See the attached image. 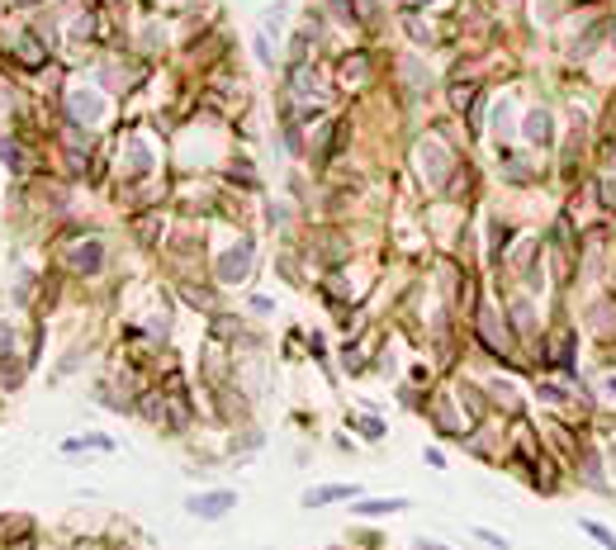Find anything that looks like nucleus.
Listing matches in <instances>:
<instances>
[{
    "label": "nucleus",
    "instance_id": "f257e3e1",
    "mask_svg": "<svg viewBox=\"0 0 616 550\" xmlns=\"http://www.w3.org/2000/svg\"><path fill=\"white\" fill-rule=\"evenodd\" d=\"M233 503H237V494H228V489H213V494H195L185 508L195 512V517H204V522H213V517L233 512Z\"/></svg>",
    "mask_w": 616,
    "mask_h": 550
},
{
    "label": "nucleus",
    "instance_id": "f03ea898",
    "mask_svg": "<svg viewBox=\"0 0 616 550\" xmlns=\"http://www.w3.org/2000/svg\"><path fill=\"white\" fill-rule=\"evenodd\" d=\"M246 261H251V242H242L237 252H228V256H223V266H218V275H223V280H242Z\"/></svg>",
    "mask_w": 616,
    "mask_h": 550
},
{
    "label": "nucleus",
    "instance_id": "7ed1b4c3",
    "mask_svg": "<svg viewBox=\"0 0 616 550\" xmlns=\"http://www.w3.org/2000/svg\"><path fill=\"white\" fill-rule=\"evenodd\" d=\"M527 138H531V142H550V138H555V128H550V114H545V109H531V114H527Z\"/></svg>",
    "mask_w": 616,
    "mask_h": 550
},
{
    "label": "nucleus",
    "instance_id": "20e7f679",
    "mask_svg": "<svg viewBox=\"0 0 616 550\" xmlns=\"http://www.w3.org/2000/svg\"><path fill=\"white\" fill-rule=\"evenodd\" d=\"M332 498H351V484H323V489H313L304 503H308V508H318V503H332Z\"/></svg>",
    "mask_w": 616,
    "mask_h": 550
},
{
    "label": "nucleus",
    "instance_id": "39448f33",
    "mask_svg": "<svg viewBox=\"0 0 616 550\" xmlns=\"http://www.w3.org/2000/svg\"><path fill=\"white\" fill-rule=\"evenodd\" d=\"M408 508V498H374V503H356L361 517H379V512H403Z\"/></svg>",
    "mask_w": 616,
    "mask_h": 550
},
{
    "label": "nucleus",
    "instance_id": "423d86ee",
    "mask_svg": "<svg viewBox=\"0 0 616 550\" xmlns=\"http://www.w3.org/2000/svg\"><path fill=\"white\" fill-rule=\"evenodd\" d=\"M583 531H588V536H597V546H602V550H616V536L602 527V522H583Z\"/></svg>",
    "mask_w": 616,
    "mask_h": 550
},
{
    "label": "nucleus",
    "instance_id": "0eeeda50",
    "mask_svg": "<svg viewBox=\"0 0 616 550\" xmlns=\"http://www.w3.org/2000/svg\"><path fill=\"white\" fill-rule=\"evenodd\" d=\"M76 266H81V271H95V266H100V247H85V252H76Z\"/></svg>",
    "mask_w": 616,
    "mask_h": 550
},
{
    "label": "nucleus",
    "instance_id": "6e6552de",
    "mask_svg": "<svg viewBox=\"0 0 616 550\" xmlns=\"http://www.w3.org/2000/svg\"><path fill=\"white\" fill-rule=\"evenodd\" d=\"M474 536H479V541H489L493 550H507V541H502V536H498V531H489V527H479V531H474Z\"/></svg>",
    "mask_w": 616,
    "mask_h": 550
},
{
    "label": "nucleus",
    "instance_id": "1a4fd4ad",
    "mask_svg": "<svg viewBox=\"0 0 616 550\" xmlns=\"http://www.w3.org/2000/svg\"><path fill=\"white\" fill-rule=\"evenodd\" d=\"M0 157H5V162H10L14 171L24 167V162H19V147H14V142H0Z\"/></svg>",
    "mask_w": 616,
    "mask_h": 550
},
{
    "label": "nucleus",
    "instance_id": "9d476101",
    "mask_svg": "<svg viewBox=\"0 0 616 550\" xmlns=\"http://www.w3.org/2000/svg\"><path fill=\"white\" fill-rule=\"evenodd\" d=\"M361 432H365V436H370V441H379V436H384V427H379V423H374V418H365V423H361Z\"/></svg>",
    "mask_w": 616,
    "mask_h": 550
},
{
    "label": "nucleus",
    "instance_id": "9b49d317",
    "mask_svg": "<svg viewBox=\"0 0 616 550\" xmlns=\"http://www.w3.org/2000/svg\"><path fill=\"white\" fill-rule=\"evenodd\" d=\"M422 550H441V546H432V541H422Z\"/></svg>",
    "mask_w": 616,
    "mask_h": 550
}]
</instances>
